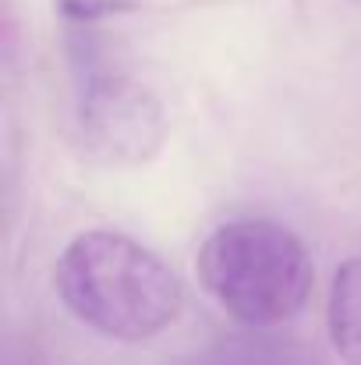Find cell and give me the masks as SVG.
I'll list each match as a JSON object with an SVG mask.
<instances>
[{"label": "cell", "mask_w": 361, "mask_h": 365, "mask_svg": "<svg viewBox=\"0 0 361 365\" xmlns=\"http://www.w3.org/2000/svg\"><path fill=\"white\" fill-rule=\"evenodd\" d=\"M199 284L241 327L269 330L294 319L315 284L305 242L262 217L220 224L199 248Z\"/></svg>", "instance_id": "obj_2"}, {"label": "cell", "mask_w": 361, "mask_h": 365, "mask_svg": "<svg viewBox=\"0 0 361 365\" xmlns=\"http://www.w3.org/2000/svg\"><path fill=\"white\" fill-rule=\"evenodd\" d=\"M135 7H142V0H57V11L75 25H96L103 18H114Z\"/></svg>", "instance_id": "obj_5"}, {"label": "cell", "mask_w": 361, "mask_h": 365, "mask_svg": "<svg viewBox=\"0 0 361 365\" xmlns=\"http://www.w3.org/2000/svg\"><path fill=\"white\" fill-rule=\"evenodd\" d=\"M85 64L78 78V142L100 163H145L167 142V110L163 100L138 82L131 71L100 64L93 53L78 57Z\"/></svg>", "instance_id": "obj_3"}, {"label": "cell", "mask_w": 361, "mask_h": 365, "mask_svg": "<svg viewBox=\"0 0 361 365\" xmlns=\"http://www.w3.org/2000/svg\"><path fill=\"white\" fill-rule=\"evenodd\" d=\"M53 287L100 337L142 344L159 337L184 309V284L163 255L120 231H85L64 245Z\"/></svg>", "instance_id": "obj_1"}, {"label": "cell", "mask_w": 361, "mask_h": 365, "mask_svg": "<svg viewBox=\"0 0 361 365\" xmlns=\"http://www.w3.org/2000/svg\"><path fill=\"white\" fill-rule=\"evenodd\" d=\"M326 330L337 359L344 365H361V255L344 259L333 273Z\"/></svg>", "instance_id": "obj_4"}]
</instances>
